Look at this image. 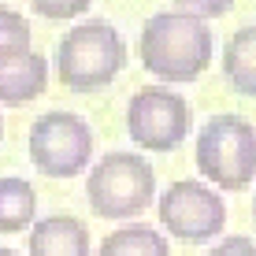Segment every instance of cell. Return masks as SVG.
Segmentation results:
<instances>
[{
    "label": "cell",
    "instance_id": "cell-1",
    "mask_svg": "<svg viewBox=\"0 0 256 256\" xmlns=\"http://www.w3.org/2000/svg\"><path fill=\"white\" fill-rule=\"evenodd\" d=\"M141 64L164 82H197L212 67V30L190 12H156L141 26Z\"/></svg>",
    "mask_w": 256,
    "mask_h": 256
},
{
    "label": "cell",
    "instance_id": "cell-2",
    "mask_svg": "<svg viewBox=\"0 0 256 256\" xmlns=\"http://www.w3.org/2000/svg\"><path fill=\"white\" fill-rule=\"evenodd\" d=\"M126 67V45L104 19L78 22L56 45V74L74 93H96L112 86Z\"/></svg>",
    "mask_w": 256,
    "mask_h": 256
},
{
    "label": "cell",
    "instance_id": "cell-3",
    "mask_svg": "<svg viewBox=\"0 0 256 256\" xmlns=\"http://www.w3.org/2000/svg\"><path fill=\"white\" fill-rule=\"evenodd\" d=\"M156 197V171L138 152H108L86 178V200L100 219L141 216Z\"/></svg>",
    "mask_w": 256,
    "mask_h": 256
},
{
    "label": "cell",
    "instance_id": "cell-4",
    "mask_svg": "<svg viewBox=\"0 0 256 256\" xmlns=\"http://www.w3.org/2000/svg\"><path fill=\"white\" fill-rule=\"evenodd\" d=\"M197 171L219 190L256 182V126L242 116H212L197 134Z\"/></svg>",
    "mask_w": 256,
    "mask_h": 256
},
{
    "label": "cell",
    "instance_id": "cell-5",
    "mask_svg": "<svg viewBox=\"0 0 256 256\" xmlns=\"http://www.w3.org/2000/svg\"><path fill=\"white\" fill-rule=\"evenodd\" d=\"M30 160L45 178H74L93 164V130L74 112H45L30 126Z\"/></svg>",
    "mask_w": 256,
    "mask_h": 256
},
{
    "label": "cell",
    "instance_id": "cell-6",
    "mask_svg": "<svg viewBox=\"0 0 256 256\" xmlns=\"http://www.w3.org/2000/svg\"><path fill=\"white\" fill-rule=\"evenodd\" d=\"M190 122H193V112L186 96L164 90V86L138 90L126 104V130L134 138V145H141L145 152H174L186 141Z\"/></svg>",
    "mask_w": 256,
    "mask_h": 256
},
{
    "label": "cell",
    "instance_id": "cell-7",
    "mask_svg": "<svg viewBox=\"0 0 256 256\" xmlns=\"http://www.w3.org/2000/svg\"><path fill=\"white\" fill-rule=\"evenodd\" d=\"M160 223L171 238L186 245H204L212 242L226 223V204L212 186L204 182L182 178L160 193Z\"/></svg>",
    "mask_w": 256,
    "mask_h": 256
},
{
    "label": "cell",
    "instance_id": "cell-8",
    "mask_svg": "<svg viewBox=\"0 0 256 256\" xmlns=\"http://www.w3.org/2000/svg\"><path fill=\"white\" fill-rule=\"evenodd\" d=\"M48 86V64L34 48H4L0 52V104H19L41 96Z\"/></svg>",
    "mask_w": 256,
    "mask_h": 256
},
{
    "label": "cell",
    "instance_id": "cell-9",
    "mask_svg": "<svg viewBox=\"0 0 256 256\" xmlns=\"http://www.w3.org/2000/svg\"><path fill=\"white\" fill-rule=\"evenodd\" d=\"M30 256H90V226L78 216L34 219Z\"/></svg>",
    "mask_w": 256,
    "mask_h": 256
},
{
    "label": "cell",
    "instance_id": "cell-10",
    "mask_svg": "<svg viewBox=\"0 0 256 256\" xmlns=\"http://www.w3.org/2000/svg\"><path fill=\"white\" fill-rule=\"evenodd\" d=\"M223 74L234 93L256 96V22L242 26L226 38L223 48Z\"/></svg>",
    "mask_w": 256,
    "mask_h": 256
},
{
    "label": "cell",
    "instance_id": "cell-11",
    "mask_svg": "<svg viewBox=\"0 0 256 256\" xmlns=\"http://www.w3.org/2000/svg\"><path fill=\"white\" fill-rule=\"evenodd\" d=\"M96 256H171V245H167V238L156 226L122 223L119 230H112L100 242Z\"/></svg>",
    "mask_w": 256,
    "mask_h": 256
},
{
    "label": "cell",
    "instance_id": "cell-12",
    "mask_svg": "<svg viewBox=\"0 0 256 256\" xmlns=\"http://www.w3.org/2000/svg\"><path fill=\"white\" fill-rule=\"evenodd\" d=\"M38 190L26 178H0V234H19L34 226Z\"/></svg>",
    "mask_w": 256,
    "mask_h": 256
},
{
    "label": "cell",
    "instance_id": "cell-13",
    "mask_svg": "<svg viewBox=\"0 0 256 256\" xmlns=\"http://www.w3.org/2000/svg\"><path fill=\"white\" fill-rule=\"evenodd\" d=\"M30 19L12 8H0V52L4 48H30Z\"/></svg>",
    "mask_w": 256,
    "mask_h": 256
},
{
    "label": "cell",
    "instance_id": "cell-14",
    "mask_svg": "<svg viewBox=\"0 0 256 256\" xmlns=\"http://www.w3.org/2000/svg\"><path fill=\"white\" fill-rule=\"evenodd\" d=\"M30 4H34V12L45 15V19H74L93 0H30Z\"/></svg>",
    "mask_w": 256,
    "mask_h": 256
},
{
    "label": "cell",
    "instance_id": "cell-15",
    "mask_svg": "<svg viewBox=\"0 0 256 256\" xmlns=\"http://www.w3.org/2000/svg\"><path fill=\"white\" fill-rule=\"evenodd\" d=\"M174 4L186 8L197 19H219V15H226L234 8V0H174Z\"/></svg>",
    "mask_w": 256,
    "mask_h": 256
},
{
    "label": "cell",
    "instance_id": "cell-16",
    "mask_svg": "<svg viewBox=\"0 0 256 256\" xmlns=\"http://www.w3.org/2000/svg\"><path fill=\"white\" fill-rule=\"evenodd\" d=\"M204 256H256V242H249V238H226V242L212 245V249Z\"/></svg>",
    "mask_w": 256,
    "mask_h": 256
},
{
    "label": "cell",
    "instance_id": "cell-17",
    "mask_svg": "<svg viewBox=\"0 0 256 256\" xmlns=\"http://www.w3.org/2000/svg\"><path fill=\"white\" fill-rule=\"evenodd\" d=\"M0 256H19V252H15V249H0Z\"/></svg>",
    "mask_w": 256,
    "mask_h": 256
}]
</instances>
